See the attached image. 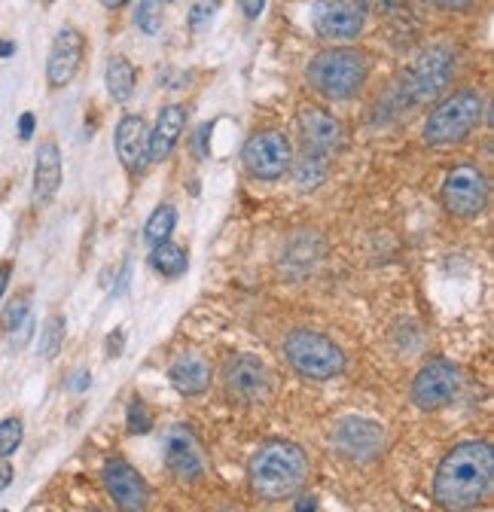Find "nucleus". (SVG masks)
<instances>
[{
	"mask_svg": "<svg viewBox=\"0 0 494 512\" xmlns=\"http://www.w3.org/2000/svg\"><path fill=\"white\" fill-rule=\"evenodd\" d=\"M299 135H302L305 153L330 159L342 144V125L333 113H327L321 107H305L299 113Z\"/></svg>",
	"mask_w": 494,
	"mask_h": 512,
	"instance_id": "dca6fc26",
	"label": "nucleus"
},
{
	"mask_svg": "<svg viewBox=\"0 0 494 512\" xmlns=\"http://www.w3.org/2000/svg\"><path fill=\"white\" fill-rule=\"evenodd\" d=\"M366 74H369V64L363 52L336 46V49L318 52L315 61L308 64V86L330 101H345L363 89Z\"/></svg>",
	"mask_w": 494,
	"mask_h": 512,
	"instance_id": "7ed1b4c3",
	"label": "nucleus"
},
{
	"mask_svg": "<svg viewBox=\"0 0 494 512\" xmlns=\"http://www.w3.org/2000/svg\"><path fill=\"white\" fill-rule=\"evenodd\" d=\"M174 223H177V211H174L171 205L156 208V211L150 214L147 226H144V241H147L150 247H156V244L168 241V238H171V232H174Z\"/></svg>",
	"mask_w": 494,
	"mask_h": 512,
	"instance_id": "b1692460",
	"label": "nucleus"
},
{
	"mask_svg": "<svg viewBox=\"0 0 494 512\" xmlns=\"http://www.w3.org/2000/svg\"><path fill=\"white\" fill-rule=\"evenodd\" d=\"M241 162L260 180H281L293 165V150L281 132H260L244 144Z\"/></svg>",
	"mask_w": 494,
	"mask_h": 512,
	"instance_id": "1a4fd4ad",
	"label": "nucleus"
},
{
	"mask_svg": "<svg viewBox=\"0 0 494 512\" xmlns=\"http://www.w3.org/2000/svg\"><path fill=\"white\" fill-rule=\"evenodd\" d=\"M104 479V488L107 494L113 497V503L122 509V512H144L147 503H150V488L144 482V476L129 464V461H110L101 473Z\"/></svg>",
	"mask_w": 494,
	"mask_h": 512,
	"instance_id": "ddd939ff",
	"label": "nucleus"
},
{
	"mask_svg": "<svg viewBox=\"0 0 494 512\" xmlns=\"http://www.w3.org/2000/svg\"><path fill=\"white\" fill-rule=\"evenodd\" d=\"M494 482V452L488 442H461L440 461L434 476V500L446 512L476 509Z\"/></svg>",
	"mask_w": 494,
	"mask_h": 512,
	"instance_id": "f257e3e1",
	"label": "nucleus"
},
{
	"mask_svg": "<svg viewBox=\"0 0 494 512\" xmlns=\"http://www.w3.org/2000/svg\"><path fill=\"white\" fill-rule=\"evenodd\" d=\"M22 421L19 418H7V421H0V458H10L16 455V448L22 445Z\"/></svg>",
	"mask_w": 494,
	"mask_h": 512,
	"instance_id": "bb28decb",
	"label": "nucleus"
},
{
	"mask_svg": "<svg viewBox=\"0 0 494 512\" xmlns=\"http://www.w3.org/2000/svg\"><path fill=\"white\" fill-rule=\"evenodd\" d=\"M333 448L354 464H369L385 452V427L357 415L342 418L333 430Z\"/></svg>",
	"mask_w": 494,
	"mask_h": 512,
	"instance_id": "6e6552de",
	"label": "nucleus"
},
{
	"mask_svg": "<svg viewBox=\"0 0 494 512\" xmlns=\"http://www.w3.org/2000/svg\"><path fill=\"white\" fill-rule=\"evenodd\" d=\"M284 357L302 378L312 381H333L345 372L342 348L318 330H293L284 339Z\"/></svg>",
	"mask_w": 494,
	"mask_h": 512,
	"instance_id": "20e7f679",
	"label": "nucleus"
},
{
	"mask_svg": "<svg viewBox=\"0 0 494 512\" xmlns=\"http://www.w3.org/2000/svg\"><path fill=\"white\" fill-rule=\"evenodd\" d=\"M135 80H138V74H135L132 61L126 55H113L107 61V77H104V83H107V92H110L113 101H129L132 92H135Z\"/></svg>",
	"mask_w": 494,
	"mask_h": 512,
	"instance_id": "412c9836",
	"label": "nucleus"
},
{
	"mask_svg": "<svg viewBox=\"0 0 494 512\" xmlns=\"http://www.w3.org/2000/svg\"><path fill=\"white\" fill-rule=\"evenodd\" d=\"M116 156L129 174H141L150 165V132L141 116H122L116 125Z\"/></svg>",
	"mask_w": 494,
	"mask_h": 512,
	"instance_id": "f3484780",
	"label": "nucleus"
},
{
	"mask_svg": "<svg viewBox=\"0 0 494 512\" xmlns=\"http://www.w3.org/2000/svg\"><path fill=\"white\" fill-rule=\"evenodd\" d=\"M16 52V43H10V40H0V58H7V55H13Z\"/></svg>",
	"mask_w": 494,
	"mask_h": 512,
	"instance_id": "37998d69",
	"label": "nucleus"
},
{
	"mask_svg": "<svg viewBox=\"0 0 494 512\" xmlns=\"http://www.w3.org/2000/svg\"><path fill=\"white\" fill-rule=\"evenodd\" d=\"M119 351H122V333L116 330V336L107 339V354H110V357H119Z\"/></svg>",
	"mask_w": 494,
	"mask_h": 512,
	"instance_id": "58836bf2",
	"label": "nucleus"
},
{
	"mask_svg": "<svg viewBox=\"0 0 494 512\" xmlns=\"http://www.w3.org/2000/svg\"><path fill=\"white\" fill-rule=\"evenodd\" d=\"M168 378L183 397H202L211 388V363L202 354H180L171 363Z\"/></svg>",
	"mask_w": 494,
	"mask_h": 512,
	"instance_id": "aec40b11",
	"label": "nucleus"
},
{
	"mask_svg": "<svg viewBox=\"0 0 494 512\" xmlns=\"http://www.w3.org/2000/svg\"><path fill=\"white\" fill-rule=\"evenodd\" d=\"M183 128H187V107L180 104H168L159 110L156 116V128L150 132V159L162 162L174 153V147L180 144Z\"/></svg>",
	"mask_w": 494,
	"mask_h": 512,
	"instance_id": "a211bd4d",
	"label": "nucleus"
},
{
	"mask_svg": "<svg viewBox=\"0 0 494 512\" xmlns=\"http://www.w3.org/2000/svg\"><path fill=\"white\" fill-rule=\"evenodd\" d=\"M89 512H101V509H89Z\"/></svg>",
	"mask_w": 494,
	"mask_h": 512,
	"instance_id": "a18cd8bd",
	"label": "nucleus"
},
{
	"mask_svg": "<svg viewBox=\"0 0 494 512\" xmlns=\"http://www.w3.org/2000/svg\"><path fill=\"white\" fill-rule=\"evenodd\" d=\"M366 22L363 0H315L312 25L324 40H354Z\"/></svg>",
	"mask_w": 494,
	"mask_h": 512,
	"instance_id": "9b49d317",
	"label": "nucleus"
},
{
	"mask_svg": "<svg viewBox=\"0 0 494 512\" xmlns=\"http://www.w3.org/2000/svg\"><path fill=\"white\" fill-rule=\"evenodd\" d=\"M208 138H211V125H202L196 132V153L199 156H208Z\"/></svg>",
	"mask_w": 494,
	"mask_h": 512,
	"instance_id": "c9c22d12",
	"label": "nucleus"
},
{
	"mask_svg": "<svg viewBox=\"0 0 494 512\" xmlns=\"http://www.w3.org/2000/svg\"><path fill=\"white\" fill-rule=\"evenodd\" d=\"M43 4H52V0H43Z\"/></svg>",
	"mask_w": 494,
	"mask_h": 512,
	"instance_id": "c03bdc74",
	"label": "nucleus"
},
{
	"mask_svg": "<svg viewBox=\"0 0 494 512\" xmlns=\"http://www.w3.org/2000/svg\"><path fill=\"white\" fill-rule=\"evenodd\" d=\"M238 7H241V13L247 16V19H260L263 16V10H266V0H238Z\"/></svg>",
	"mask_w": 494,
	"mask_h": 512,
	"instance_id": "2f4dec72",
	"label": "nucleus"
},
{
	"mask_svg": "<svg viewBox=\"0 0 494 512\" xmlns=\"http://www.w3.org/2000/svg\"><path fill=\"white\" fill-rule=\"evenodd\" d=\"M443 202L452 214L458 217H476L485 211L488 202V183L485 174L473 165H461L455 168L446 183H443Z\"/></svg>",
	"mask_w": 494,
	"mask_h": 512,
	"instance_id": "f8f14e48",
	"label": "nucleus"
},
{
	"mask_svg": "<svg viewBox=\"0 0 494 512\" xmlns=\"http://www.w3.org/2000/svg\"><path fill=\"white\" fill-rule=\"evenodd\" d=\"M217 7H220V0H202V4H196L193 13H190V28H193V31H202V28L214 19Z\"/></svg>",
	"mask_w": 494,
	"mask_h": 512,
	"instance_id": "c756f323",
	"label": "nucleus"
},
{
	"mask_svg": "<svg viewBox=\"0 0 494 512\" xmlns=\"http://www.w3.org/2000/svg\"><path fill=\"white\" fill-rule=\"evenodd\" d=\"M318 509V500L308 494V497H299V503H296V512H315Z\"/></svg>",
	"mask_w": 494,
	"mask_h": 512,
	"instance_id": "ea45409f",
	"label": "nucleus"
},
{
	"mask_svg": "<svg viewBox=\"0 0 494 512\" xmlns=\"http://www.w3.org/2000/svg\"><path fill=\"white\" fill-rule=\"evenodd\" d=\"M10 482H13V467L7 464V458H0V491L10 488Z\"/></svg>",
	"mask_w": 494,
	"mask_h": 512,
	"instance_id": "4c0bfd02",
	"label": "nucleus"
},
{
	"mask_svg": "<svg viewBox=\"0 0 494 512\" xmlns=\"http://www.w3.org/2000/svg\"><path fill=\"white\" fill-rule=\"evenodd\" d=\"M31 317V290H22L10 299V305L4 308V317H0V330H4L7 336L13 330H19L25 320Z\"/></svg>",
	"mask_w": 494,
	"mask_h": 512,
	"instance_id": "a878e982",
	"label": "nucleus"
},
{
	"mask_svg": "<svg viewBox=\"0 0 494 512\" xmlns=\"http://www.w3.org/2000/svg\"><path fill=\"white\" fill-rule=\"evenodd\" d=\"M482 110H485V101L473 89H461V92L449 95L443 104H437V110H430V116L424 122V141L434 147L464 141L479 125Z\"/></svg>",
	"mask_w": 494,
	"mask_h": 512,
	"instance_id": "39448f33",
	"label": "nucleus"
},
{
	"mask_svg": "<svg viewBox=\"0 0 494 512\" xmlns=\"http://www.w3.org/2000/svg\"><path fill=\"white\" fill-rule=\"evenodd\" d=\"M83 49H86V40L77 28H61L52 40V49H49V61H46V80L52 89H61L68 86L77 71H80V61H83Z\"/></svg>",
	"mask_w": 494,
	"mask_h": 512,
	"instance_id": "2eb2a0df",
	"label": "nucleus"
},
{
	"mask_svg": "<svg viewBox=\"0 0 494 512\" xmlns=\"http://www.w3.org/2000/svg\"><path fill=\"white\" fill-rule=\"evenodd\" d=\"M165 467L183 479V482H196L205 476V458L199 439L193 436V430L187 424H174L165 433Z\"/></svg>",
	"mask_w": 494,
	"mask_h": 512,
	"instance_id": "4468645a",
	"label": "nucleus"
},
{
	"mask_svg": "<svg viewBox=\"0 0 494 512\" xmlns=\"http://www.w3.org/2000/svg\"><path fill=\"white\" fill-rule=\"evenodd\" d=\"M61 345H65V317H61V314H49L43 330H40V357L43 360H52L61 351Z\"/></svg>",
	"mask_w": 494,
	"mask_h": 512,
	"instance_id": "393cba45",
	"label": "nucleus"
},
{
	"mask_svg": "<svg viewBox=\"0 0 494 512\" xmlns=\"http://www.w3.org/2000/svg\"><path fill=\"white\" fill-rule=\"evenodd\" d=\"M449 80H452V52L443 46H434L421 52L412 68L406 71L403 92L409 95V101L427 104L449 86Z\"/></svg>",
	"mask_w": 494,
	"mask_h": 512,
	"instance_id": "423d86ee",
	"label": "nucleus"
},
{
	"mask_svg": "<svg viewBox=\"0 0 494 512\" xmlns=\"http://www.w3.org/2000/svg\"><path fill=\"white\" fill-rule=\"evenodd\" d=\"M308 473H312L308 455L299 445L284 442V439L260 445L251 464H247L251 488L263 500H290L293 494L302 491V485L308 482Z\"/></svg>",
	"mask_w": 494,
	"mask_h": 512,
	"instance_id": "f03ea898",
	"label": "nucleus"
},
{
	"mask_svg": "<svg viewBox=\"0 0 494 512\" xmlns=\"http://www.w3.org/2000/svg\"><path fill=\"white\" fill-rule=\"evenodd\" d=\"M461 391V372L449 360H430L412 381V403L424 412L449 406Z\"/></svg>",
	"mask_w": 494,
	"mask_h": 512,
	"instance_id": "0eeeda50",
	"label": "nucleus"
},
{
	"mask_svg": "<svg viewBox=\"0 0 494 512\" xmlns=\"http://www.w3.org/2000/svg\"><path fill=\"white\" fill-rule=\"evenodd\" d=\"M293 177H296L299 189H315L327 177V159L315 156V153H302L299 162L293 165Z\"/></svg>",
	"mask_w": 494,
	"mask_h": 512,
	"instance_id": "5701e85b",
	"label": "nucleus"
},
{
	"mask_svg": "<svg viewBox=\"0 0 494 512\" xmlns=\"http://www.w3.org/2000/svg\"><path fill=\"white\" fill-rule=\"evenodd\" d=\"M126 4H132V0H101V7H107V10H122Z\"/></svg>",
	"mask_w": 494,
	"mask_h": 512,
	"instance_id": "79ce46f5",
	"label": "nucleus"
},
{
	"mask_svg": "<svg viewBox=\"0 0 494 512\" xmlns=\"http://www.w3.org/2000/svg\"><path fill=\"white\" fill-rule=\"evenodd\" d=\"M126 424H129V433H150L153 427V415L150 409L144 406V400H132L129 403V412H126Z\"/></svg>",
	"mask_w": 494,
	"mask_h": 512,
	"instance_id": "c85d7f7f",
	"label": "nucleus"
},
{
	"mask_svg": "<svg viewBox=\"0 0 494 512\" xmlns=\"http://www.w3.org/2000/svg\"><path fill=\"white\" fill-rule=\"evenodd\" d=\"M150 266L162 278H180V275H187V269H190V256H187V250H183V247H177L171 241H162L150 253Z\"/></svg>",
	"mask_w": 494,
	"mask_h": 512,
	"instance_id": "4be33fe9",
	"label": "nucleus"
},
{
	"mask_svg": "<svg viewBox=\"0 0 494 512\" xmlns=\"http://www.w3.org/2000/svg\"><path fill=\"white\" fill-rule=\"evenodd\" d=\"M31 330H34V320L28 317L19 330H13V333H10V345H13V351H19V348H25V345H28V339H31Z\"/></svg>",
	"mask_w": 494,
	"mask_h": 512,
	"instance_id": "7c9ffc66",
	"label": "nucleus"
},
{
	"mask_svg": "<svg viewBox=\"0 0 494 512\" xmlns=\"http://www.w3.org/2000/svg\"><path fill=\"white\" fill-rule=\"evenodd\" d=\"M427 4L443 7V10H467V7H473V0H427Z\"/></svg>",
	"mask_w": 494,
	"mask_h": 512,
	"instance_id": "f704fd0d",
	"label": "nucleus"
},
{
	"mask_svg": "<svg viewBox=\"0 0 494 512\" xmlns=\"http://www.w3.org/2000/svg\"><path fill=\"white\" fill-rule=\"evenodd\" d=\"M223 381H226V394L235 400V403H244V406H254V403H263L272 391V378H269V369L260 357L254 354H238L226 363V372H223Z\"/></svg>",
	"mask_w": 494,
	"mask_h": 512,
	"instance_id": "9d476101",
	"label": "nucleus"
},
{
	"mask_svg": "<svg viewBox=\"0 0 494 512\" xmlns=\"http://www.w3.org/2000/svg\"><path fill=\"white\" fill-rule=\"evenodd\" d=\"M363 7H373L379 13H391V10L400 7V0H363Z\"/></svg>",
	"mask_w": 494,
	"mask_h": 512,
	"instance_id": "e433bc0d",
	"label": "nucleus"
},
{
	"mask_svg": "<svg viewBox=\"0 0 494 512\" xmlns=\"http://www.w3.org/2000/svg\"><path fill=\"white\" fill-rule=\"evenodd\" d=\"M89 384H92V375H89L86 369H80V372H74V378L68 381V388L80 394V391H86V388H89Z\"/></svg>",
	"mask_w": 494,
	"mask_h": 512,
	"instance_id": "72a5a7b5",
	"label": "nucleus"
},
{
	"mask_svg": "<svg viewBox=\"0 0 494 512\" xmlns=\"http://www.w3.org/2000/svg\"><path fill=\"white\" fill-rule=\"evenodd\" d=\"M10 275H13V266H10V263L0 266V299H4V290H7V281H10Z\"/></svg>",
	"mask_w": 494,
	"mask_h": 512,
	"instance_id": "a19ab883",
	"label": "nucleus"
},
{
	"mask_svg": "<svg viewBox=\"0 0 494 512\" xmlns=\"http://www.w3.org/2000/svg\"><path fill=\"white\" fill-rule=\"evenodd\" d=\"M61 186V150L55 141H43L34 162V205L46 208Z\"/></svg>",
	"mask_w": 494,
	"mask_h": 512,
	"instance_id": "6ab92c4d",
	"label": "nucleus"
},
{
	"mask_svg": "<svg viewBox=\"0 0 494 512\" xmlns=\"http://www.w3.org/2000/svg\"><path fill=\"white\" fill-rule=\"evenodd\" d=\"M34 125H37L34 113H22V116H19V138H22V141H28V138L34 135Z\"/></svg>",
	"mask_w": 494,
	"mask_h": 512,
	"instance_id": "473e14b6",
	"label": "nucleus"
},
{
	"mask_svg": "<svg viewBox=\"0 0 494 512\" xmlns=\"http://www.w3.org/2000/svg\"><path fill=\"white\" fill-rule=\"evenodd\" d=\"M135 22L141 31L156 34L162 28V0H141V7L135 13Z\"/></svg>",
	"mask_w": 494,
	"mask_h": 512,
	"instance_id": "cd10ccee",
	"label": "nucleus"
}]
</instances>
